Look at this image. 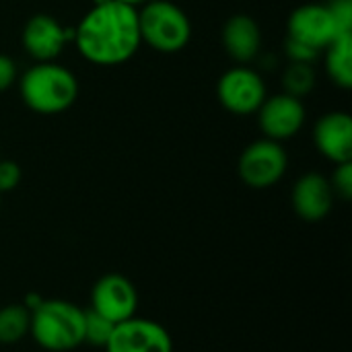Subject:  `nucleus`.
Returning a JSON list of instances; mask_svg holds the SVG:
<instances>
[{
	"instance_id": "f257e3e1",
	"label": "nucleus",
	"mask_w": 352,
	"mask_h": 352,
	"mask_svg": "<svg viewBox=\"0 0 352 352\" xmlns=\"http://www.w3.org/2000/svg\"><path fill=\"white\" fill-rule=\"evenodd\" d=\"M80 56L97 66L128 62L140 47L138 8L118 0L93 4L74 29L72 39Z\"/></svg>"
},
{
	"instance_id": "f03ea898",
	"label": "nucleus",
	"mask_w": 352,
	"mask_h": 352,
	"mask_svg": "<svg viewBox=\"0 0 352 352\" xmlns=\"http://www.w3.org/2000/svg\"><path fill=\"white\" fill-rule=\"evenodd\" d=\"M29 334L45 351H72L82 344L85 309L64 299H43L31 311Z\"/></svg>"
},
{
	"instance_id": "7ed1b4c3",
	"label": "nucleus",
	"mask_w": 352,
	"mask_h": 352,
	"mask_svg": "<svg viewBox=\"0 0 352 352\" xmlns=\"http://www.w3.org/2000/svg\"><path fill=\"white\" fill-rule=\"evenodd\" d=\"M21 97L37 113H62L76 101L78 82L68 68L54 62H37L21 78Z\"/></svg>"
},
{
	"instance_id": "20e7f679",
	"label": "nucleus",
	"mask_w": 352,
	"mask_h": 352,
	"mask_svg": "<svg viewBox=\"0 0 352 352\" xmlns=\"http://www.w3.org/2000/svg\"><path fill=\"white\" fill-rule=\"evenodd\" d=\"M140 39L161 54L184 50L192 37L188 14L169 0H153L138 10Z\"/></svg>"
},
{
	"instance_id": "39448f33",
	"label": "nucleus",
	"mask_w": 352,
	"mask_h": 352,
	"mask_svg": "<svg viewBox=\"0 0 352 352\" xmlns=\"http://www.w3.org/2000/svg\"><path fill=\"white\" fill-rule=\"evenodd\" d=\"M289 157L280 142L262 138L245 146L239 157L237 171L245 186L254 190H264L278 184L287 171Z\"/></svg>"
},
{
	"instance_id": "423d86ee",
	"label": "nucleus",
	"mask_w": 352,
	"mask_h": 352,
	"mask_svg": "<svg viewBox=\"0 0 352 352\" xmlns=\"http://www.w3.org/2000/svg\"><path fill=\"white\" fill-rule=\"evenodd\" d=\"M221 105L235 116H250L260 109L266 99V87L258 72L245 66L227 70L217 85Z\"/></svg>"
},
{
	"instance_id": "0eeeda50",
	"label": "nucleus",
	"mask_w": 352,
	"mask_h": 352,
	"mask_svg": "<svg viewBox=\"0 0 352 352\" xmlns=\"http://www.w3.org/2000/svg\"><path fill=\"white\" fill-rule=\"evenodd\" d=\"M105 352H173V338L159 322L134 316L116 324Z\"/></svg>"
},
{
	"instance_id": "6e6552de",
	"label": "nucleus",
	"mask_w": 352,
	"mask_h": 352,
	"mask_svg": "<svg viewBox=\"0 0 352 352\" xmlns=\"http://www.w3.org/2000/svg\"><path fill=\"white\" fill-rule=\"evenodd\" d=\"M91 309L107 318L113 324L126 322L136 316L138 309V291L130 278L122 274L101 276L91 293Z\"/></svg>"
},
{
	"instance_id": "1a4fd4ad",
	"label": "nucleus",
	"mask_w": 352,
	"mask_h": 352,
	"mask_svg": "<svg viewBox=\"0 0 352 352\" xmlns=\"http://www.w3.org/2000/svg\"><path fill=\"white\" fill-rule=\"evenodd\" d=\"M342 31L326 4H303L289 16V35L318 52L326 50Z\"/></svg>"
},
{
	"instance_id": "9d476101",
	"label": "nucleus",
	"mask_w": 352,
	"mask_h": 352,
	"mask_svg": "<svg viewBox=\"0 0 352 352\" xmlns=\"http://www.w3.org/2000/svg\"><path fill=\"white\" fill-rule=\"evenodd\" d=\"M260 130L270 140H287L293 138L305 124V107L301 99L291 97L287 93L266 97L258 109Z\"/></svg>"
},
{
	"instance_id": "9b49d317",
	"label": "nucleus",
	"mask_w": 352,
	"mask_h": 352,
	"mask_svg": "<svg viewBox=\"0 0 352 352\" xmlns=\"http://www.w3.org/2000/svg\"><path fill=\"white\" fill-rule=\"evenodd\" d=\"M23 45L31 58L37 62H52L64 50V45L74 39V29L60 25L50 14H33L23 27Z\"/></svg>"
},
{
	"instance_id": "f8f14e48",
	"label": "nucleus",
	"mask_w": 352,
	"mask_h": 352,
	"mask_svg": "<svg viewBox=\"0 0 352 352\" xmlns=\"http://www.w3.org/2000/svg\"><path fill=\"white\" fill-rule=\"evenodd\" d=\"M316 148L332 163L352 161V120L346 111H330L314 128Z\"/></svg>"
},
{
	"instance_id": "ddd939ff",
	"label": "nucleus",
	"mask_w": 352,
	"mask_h": 352,
	"mask_svg": "<svg viewBox=\"0 0 352 352\" xmlns=\"http://www.w3.org/2000/svg\"><path fill=\"white\" fill-rule=\"evenodd\" d=\"M334 204V190L330 179L322 173H305L293 188V208L297 217L309 223L324 221Z\"/></svg>"
},
{
	"instance_id": "4468645a",
	"label": "nucleus",
	"mask_w": 352,
	"mask_h": 352,
	"mask_svg": "<svg viewBox=\"0 0 352 352\" xmlns=\"http://www.w3.org/2000/svg\"><path fill=\"white\" fill-rule=\"evenodd\" d=\"M223 45L235 62H252L262 45L258 23L250 14H233L223 27Z\"/></svg>"
},
{
	"instance_id": "2eb2a0df",
	"label": "nucleus",
	"mask_w": 352,
	"mask_h": 352,
	"mask_svg": "<svg viewBox=\"0 0 352 352\" xmlns=\"http://www.w3.org/2000/svg\"><path fill=\"white\" fill-rule=\"evenodd\" d=\"M326 72L336 87H352V33L338 35L326 47Z\"/></svg>"
},
{
	"instance_id": "dca6fc26",
	"label": "nucleus",
	"mask_w": 352,
	"mask_h": 352,
	"mask_svg": "<svg viewBox=\"0 0 352 352\" xmlns=\"http://www.w3.org/2000/svg\"><path fill=\"white\" fill-rule=\"evenodd\" d=\"M31 311L25 305L12 303L0 307V344H16L29 334Z\"/></svg>"
},
{
	"instance_id": "f3484780",
	"label": "nucleus",
	"mask_w": 352,
	"mask_h": 352,
	"mask_svg": "<svg viewBox=\"0 0 352 352\" xmlns=\"http://www.w3.org/2000/svg\"><path fill=\"white\" fill-rule=\"evenodd\" d=\"M316 85V70L311 64L303 62H291L289 68L283 74V89L291 97H305Z\"/></svg>"
},
{
	"instance_id": "a211bd4d",
	"label": "nucleus",
	"mask_w": 352,
	"mask_h": 352,
	"mask_svg": "<svg viewBox=\"0 0 352 352\" xmlns=\"http://www.w3.org/2000/svg\"><path fill=\"white\" fill-rule=\"evenodd\" d=\"M116 324L109 322L107 318L99 316L93 309H85V334H82V344H91L95 349H105Z\"/></svg>"
},
{
	"instance_id": "6ab92c4d",
	"label": "nucleus",
	"mask_w": 352,
	"mask_h": 352,
	"mask_svg": "<svg viewBox=\"0 0 352 352\" xmlns=\"http://www.w3.org/2000/svg\"><path fill=\"white\" fill-rule=\"evenodd\" d=\"M330 186L334 190V196H340L342 200L352 198V161L338 163L336 171L330 179Z\"/></svg>"
},
{
	"instance_id": "aec40b11",
	"label": "nucleus",
	"mask_w": 352,
	"mask_h": 352,
	"mask_svg": "<svg viewBox=\"0 0 352 352\" xmlns=\"http://www.w3.org/2000/svg\"><path fill=\"white\" fill-rule=\"evenodd\" d=\"M326 6L332 12L338 29L342 33H352V0H330Z\"/></svg>"
},
{
	"instance_id": "412c9836",
	"label": "nucleus",
	"mask_w": 352,
	"mask_h": 352,
	"mask_svg": "<svg viewBox=\"0 0 352 352\" xmlns=\"http://www.w3.org/2000/svg\"><path fill=\"white\" fill-rule=\"evenodd\" d=\"M285 52L291 58V62H303V64H314L316 58L320 56L318 50H314V47H309V45H305V43H301V41H297L293 37H287Z\"/></svg>"
},
{
	"instance_id": "4be33fe9",
	"label": "nucleus",
	"mask_w": 352,
	"mask_h": 352,
	"mask_svg": "<svg viewBox=\"0 0 352 352\" xmlns=\"http://www.w3.org/2000/svg\"><path fill=\"white\" fill-rule=\"evenodd\" d=\"M21 167L14 161H0V194L2 192H12L19 182H21Z\"/></svg>"
},
{
	"instance_id": "5701e85b",
	"label": "nucleus",
	"mask_w": 352,
	"mask_h": 352,
	"mask_svg": "<svg viewBox=\"0 0 352 352\" xmlns=\"http://www.w3.org/2000/svg\"><path fill=\"white\" fill-rule=\"evenodd\" d=\"M14 80H16V64L12 62V58L0 54V93L6 91Z\"/></svg>"
},
{
	"instance_id": "b1692460",
	"label": "nucleus",
	"mask_w": 352,
	"mask_h": 352,
	"mask_svg": "<svg viewBox=\"0 0 352 352\" xmlns=\"http://www.w3.org/2000/svg\"><path fill=\"white\" fill-rule=\"evenodd\" d=\"M41 301H43V297H41L39 293H27V295H25V299H23V305H25L29 311H33Z\"/></svg>"
},
{
	"instance_id": "393cba45",
	"label": "nucleus",
	"mask_w": 352,
	"mask_h": 352,
	"mask_svg": "<svg viewBox=\"0 0 352 352\" xmlns=\"http://www.w3.org/2000/svg\"><path fill=\"white\" fill-rule=\"evenodd\" d=\"M118 2H122V4H128V6H134V8H138V6H144V4H148V2H153V0H118Z\"/></svg>"
},
{
	"instance_id": "a878e982",
	"label": "nucleus",
	"mask_w": 352,
	"mask_h": 352,
	"mask_svg": "<svg viewBox=\"0 0 352 352\" xmlns=\"http://www.w3.org/2000/svg\"><path fill=\"white\" fill-rule=\"evenodd\" d=\"M105 2H111V0H93V4H105Z\"/></svg>"
}]
</instances>
